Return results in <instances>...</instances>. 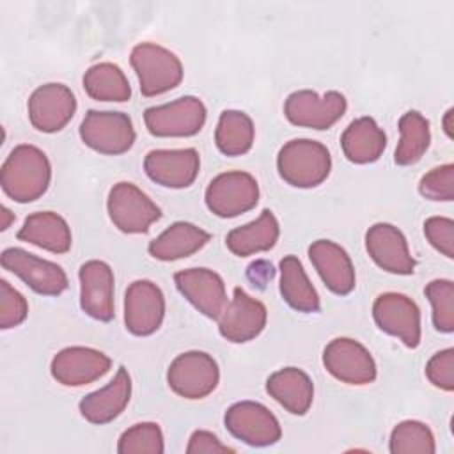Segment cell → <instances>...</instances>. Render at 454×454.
<instances>
[{
  "label": "cell",
  "instance_id": "22",
  "mask_svg": "<svg viewBox=\"0 0 454 454\" xmlns=\"http://www.w3.org/2000/svg\"><path fill=\"white\" fill-rule=\"evenodd\" d=\"M309 259L325 286L335 294H349L355 289V268L348 252L332 239H317L309 247Z\"/></svg>",
  "mask_w": 454,
  "mask_h": 454
},
{
  "label": "cell",
  "instance_id": "7",
  "mask_svg": "<svg viewBox=\"0 0 454 454\" xmlns=\"http://www.w3.org/2000/svg\"><path fill=\"white\" fill-rule=\"evenodd\" d=\"M348 101L344 94L337 90H328L319 96L316 90H294L287 96L284 105V114L287 121L300 128L310 129H328L333 126L346 112Z\"/></svg>",
  "mask_w": 454,
  "mask_h": 454
},
{
  "label": "cell",
  "instance_id": "20",
  "mask_svg": "<svg viewBox=\"0 0 454 454\" xmlns=\"http://www.w3.org/2000/svg\"><path fill=\"white\" fill-rule=\"evenodd\" d=\"M365 248L371 259L385 271L411 275L415 261L410 254L404 234L392 223H374L365 232Z\"/></svg>",
  "mask_w": 454,
  "mask_h": 454
},
{
  "label": "cell",
  "instance_id": "41",
  "mask_svg": "<svg viewBox=\"0 0 454 454\" xmlns=\"http://www.w3.org/2000/svg\"><path fill=\"white\" fill-rule=\"evenodd\" d=\"M452 108H449L447 112H445V117H443V129H445V133H447V137L449 138H452L454 135H452V122H450V119H452Z\"/></svg>",
  "mask_w": 454,
  "mask_h": 454
},
{
  "label": "cell",
  "instance_id": "32",
  "mask_svg": "<svg viewBox=\"0 0 454 454\" xmlns=\"http://www.w3.org/2000/svg\"><path fill=\"white\" fill-rule=\"evenodd\" d=\"M401 140L394 153V161L401 167L415 165L429 147L431 131L429 121L417 110L406 112L399 119Z\"/></svg>",
  "mask_w": 454,
  "mask_h": 454
},
{
  "label": "cell",
  "instance_id": "14",
  "mask_svg": "<svg viewBox=\"0 0 454 454\" xmlns=\"http://www.w3.org/2000/svg\"><path fill=\"white\" fill-rule=\"evenodd\" d=\"M165 316V298L161 289L151 280H135L124 294V325L133 335L154 333Z\"/></svg>",
  "mask_w": 454,
  "mask_h": 454
},
{
  "label": "cell",
  "instance_id": "31",
  "mask_svg": "<svg viewBox=\"0 0 454 454\" xmlns=\"http://www.w3.org/2000/svg\"><path fill=\"white\" fill-rule=\"evenodd\" d=\"M255 137L252 119L241 110H223L220 114L215 142L225 156H241L250 151Z\"/></svg>",
  "mask_w": 454,
  "mask_h": 454
},
{
  "label": "cell",
  "instance_id": "25",
  "mask_svg": "<svg viewBox=\"0 0 454 454\" xmlns=\"http://www.w3.org/2000/svg\"><path fill=\"white\" fill-rule=\"evenodd\" d=\"M18 239L53 254H66L73 241L67 222L53 211H37L28 215L23 227L18 231Z\"/></svg>",
  "mask_w": 454,
  "mask_h": 454
},
{
  "label": "cell",
  "instance_id": "42",
  "mask_svg": "<svg viewBox=\"0 0 454 454\" xmlns=\"http://www.w3.org/2000/svg\"><path fill=\"white\" fill-rule=\"evenodd\" d=\"M0 215H2V227H0V229L5 231V229L11 225V222L14 220V215H12L5 206H2V213H0Z\"/></svg>",
  "mask_w": 454,
  "mask_h": 454
},
{
  "label": "cell",
  "instance_id": "1",
  "mask_svg": "<svg viewBox=\"0 0 454 454\" xmlns=\"http://www.w3.org/2000/svg\"><path fill=\"white\" fill-rule=\"evenodd\" d=\"M51 165L48 156L35 145H16L0 170V184L7 197L16 202L37 200L50 186Z\"/></svg>",
  "mask_w": 454,
  "mask_h": 454
},
{
  "label": "cell",
  "instance_id": "33",
  "mask_svg": "<svg viewBox=\"0 0 454 454\" xmlns=\"http://www.w3.org/2000/svg\"><path fill=\"white\" fill-rule=\"evenodd\" d=\"M392 454H433L436 450L431 429L419 420L399 422L390 433Z\"/></svg>",
  "mask_w": 454,
  "mask_h": 454
},
{
  "label": "cell",
  "instance_id": "5",
  "mask_svg": "<svg viewBox=\"0 0 454 454\" xmlns=\"http://www.w3.org/2000/svg\"><path fill=\"white\" fill-rule=\"evenodd\" d=\"M218 364L204 351L177 355L167 371L168 387L184 399H202L209 395L218 387Z\"/></svg>",
  "mask_w": 454,
  "mask_h": 454
},
{
  "label": "cell",
  "instance_id": "23",
  "mask_svg": "<svg viewBox=\"0 0 454 454\" xmlns=\"http://www.w3.org/2000/svg\"><path fill=\"white\" fill-rule=\"evenodd\" d=\"M131 397V378L126 367H119L115 376L103 388L87 394L80 401V413L90 424H106L117 419Z\"/></svg>",
  "mask_w": 454,
  "mask_h": 454
},
{
  "label": "cell",
  "instance_id": "26",
  "mask_svg": "<svg viewBox=\"0 0 454 454\" xmlns=\"http://www.w3.org/2000/svg\"><path fill=\"white\" fill-rule=\"evenodd\" d=\"M209 239L211 234L204 229L190 222H176L153 239L147 250L158 261H176L199 252Z\"/></svg>",
  "mask_w": 454,
  "mask_h": 454
},
{
  "label": "cell",
  "instance_id": "16",
  "mask_svg": "<svg viewBox=\"0 0 454 454\" xmlns=\"http://www.w3.org/2000/svg\"><path fill=\"white\" fill-rule=\"evenodd\" d=\"M112 367V360L94 348L71 346L60 349L50 365L51 376L64 387L89 385L105 376Z\"/></svg>",
  "mask_w": 454,
  "mask_h": 454
},
{
  "label": "cell",
  "instance_id": "19",
  "mask_svg": "<svg viewBox=\"0 0 454 454\" xmlns=\"http://www.w3.org/2000/svg\"><path fill=\"white\" fill-rule=\"evenodd\" d=\"M200 168L199 153L188 149H154L144 160V170L151 181L165 188L190 186Z\"/></svg>",
  "mask_w": 454,
  "mask_h": 454
},
{
  "label": "cell",
  "instance_id": "38",
  "mask_svg": "<svg viewBox=\"0 0 454 454\" xmlns=\"http://www.w3.org/2000/svg\"><path fill=\"white\" fill-rule=\"evenodd\" d=\"M427 380L447 392L454 390V349L447 348L434 353L426 365Z\"/></svg>",
  "mask_w": 454,
  "mask_h": 454
},
{
  "label": "cell",
  "instance_id": "3",
  "mask_svg": "<svg viewBox=\"0 0 454 454\" xmlns=\"http://www.w3.org/2000/svg\"><path fill=\"white\" fill-rule=\"evenodd\" d=\"M131 67L135 69L144 96L153 98L176 89L183 80L179 57L154 43H140L131 50Z\"/></svg>",
  "mask_w": 454,
  "mask_h": 454
},
{
  "label": "cell",
  "instance_id": "18",
  "mask_svg": "<svg viewBox=\"0 0 454 454\" xmlns=\"http://www.w3.org/2000/svg\"><path fill=\"white\" fill-rule=\"evenodd\" d=\"M179 293L204 316L218 319L227 307V293L222 277L207 268H188L174 275Z\"/></svg>",
  "mask_w": 454,
  "mask_h": 454
},
{
  "label": "cell",
  "instance_id": "30",
  "mask_svg": "<svg viewBox=\"0 0 454 454\" xmlns=\"http://www.w3.org/2000/svg\"><path fill=\"white\" fill-rule=\"evenodd\" d=\"M83 89L96 101H128L131 96L124 71L112 62L90 66L83 74Z\"/></svg>",
  "mask_w": 454,
  "mask_h": 454
},
{
  "label": "cell",
  "instance_id": "12",
  "mask_svg": "<svg viewBox=\"0 0 454 454\" xmlns=\"http://www.w3.org/2000/svg\"><path fill=\"white\" fill-rule=\"evenodd\" d=\"M0 261L7 271L20 277L39 294L57 296L67 289V275L59 264L41 259L23 248H5Z\"/></svg>",
  "mask_w": 454,
  "mask_h": 454
},
{
  "label": "cell",
  "instance_id": "36",
  "mask_svg": "<svg viewBox=\"0 0 454 454\" xmlns=\"http://www.w3.org/2000/svg\"><path fill=\"white\" fill-rule=\"evenodd\" d=\"M419 192L429 200H452L454 199V165H440L420 177Z\"/></svg>",
  "mask_w": 454,
  "mask_h": 454
},
{
  "label": "cell",
  "instance_id": "15",
  "mask_svg": "<svg viewBox=\"0 0 454 454\" xmlns=\"http://www.w3.org/2000/svg\"><path fill=\"white\" fill-rule=\"evenodd\" d=\"M76 112V98L64 83H44L28 99V119L43 133L60 131Z\"/></svg>",
  "mask_w": 454,
  "mask_h": 454
},
{
  "label": "cell",
  "instance_id": "9",
  "mask_svg": "<svg viewBox=\"0 0 454 454\" xmlns=\"http://www.w3.org/2000/svg\"><path fill=\"white\" fill-rule=\"evenodd\" d=\"M206 106L195 96H183L144 112V122L154 137H192L206 122Z\"/></svg>",
  "mask_w": 454,
  "mask_h": 454
},
{
  "label": "cell",
  "instance_id": "13",
  "mask_svg": "<svg viewBox=\"0 0 454 454\" xmlns=\"http://www.w3.org/2000/svg\"><path fill=\"white\" fill-rule=\"evenodd\" d=\"M372 317L381 332L401 339L406 348L420 344V310L406 294H380L372 305Z\"/></svg>",
  "mask_w": 454,
  "mask_h": 454
},
{
  "label": "cell",
  "instance_id": "34",
  "mask_svg": "<svg viewBox=\"0 0 454 454\" xmlns=\"http://www.w3.org/2000/svg\"><path fill=\"white\" fill-rule=\"evenodd\" d=\"M163 433L156 422H140L126 429L117 443L119 454H161Z\"/></svg>",
  "mask_w": 454,
  "mask_h": 454
},
{
  "label": "cell",
  "instance_id": "17",
  "mask_svg": "<svg viewBox=\"0 0 454 454\" xmlns=\"http://www.w3.org/2000/svg\"><path fill=\"white\" fill-rule=\"evenodd\" d=\"M266 319L264 303L247 294L241 287H234L232 300L218 317V330L231 342H248L264 330Z\"/></svg>",
  "mask_w": 454,
  "mask_h": 454
},
{
  "label": "cell",
  "instance_id": "4",
  "mask_svg": "<svg viewBox=\"0 0 454 454\" xmlns=\"http://www.w3.org/2000/svg\"><path fill=\"white\" fill-rule=\"evenodd\" d=\"M106 209L114 225L126 234L147 232L161 216V209L138 186L128 181L110 188Z\"/></svg>",
  "mask_w": 454,
  "mask_h": 454
},
{
  "label": "cell",
  "instance_id": "39",
  "mask_svg": "<svg viewBox=\"0 0 454 454\" xmlns=\"http://www.w3.org/2000/svg\"><path fill=\"white\" fill-rule=\"evenodd\" d=\"M427 241L445 257H454V222L447 216H431L424 222Z\"/></svg>",
  "mask_w": 454,
  "mask_h": 454
},
{
  "label": "cell",
  "instance_id": "35",
  "mask_svg": "<svg viewBox=\"0 0 454 454\" xmlns=\"http://www.w3.org/2000/svg\"><path fill=\"white\" fill-rule=\"evenodd\" d=\"M433 307V325L442 333L454 332V284L449 278L431 280L424 289Z\"/></svg>",
  "mask_w": 454,
  "mask_h": 454
},
{
  "label": "cell",
  "instance_id": "40",
  "mask_svg": "<svg viewBox=\"0 0 454 454\" xmlns=\"http://www.w3.org/2000/svg\"><path fill=\"white\" fill-rule=\"evenodd\" d=\"M188 454H220V452H234L232 447L222 443L216 434L211 431L197 429L192 433L188 445H186Z\"/></svg>",
  "mask_w": 454,
  "mask_h": 454
},
{
  "label": "cell",
  "instance_id": "8",
  "mask_svg": "<svg viewBox=\"0 0 454 454\" xmlns=\"http://www.w3.org/2000/svg\"><path fill=\"white\" fill-rule=\"evenodd\" d=\"M83 144L101 154H122L135 142V128L122 112L89 110L80 124Z\"/></svg>",
  "mask_w": 454,
  "mask_h": 454
},
{
  "label": "cell",
  "instance_id": "2",
  "mask_svg": "<svg viewBox=\"0 0 454 454\" xmlns=\"http://www.w3.org/2000/svg\"><path fill=\"white\" fill-rule=\"evenodd\" d=\"M280 177L296 188L321 184L332 168V156L326 145L312 138H293L282 145L277 156Z\"/></svg>",
  "mask_w": 454,
  "mask_h": 454
},
{
  "label": "cell",
  "instance_id": "29",
  "mask_svg": "<svg viewBox=\"0 0 454 454\" xmlns=\"http://www.w3.org/2000/svg\"><path fill=\"white\" fill-rule=\"evenodd\" d=\"M280 294L298 312H317L321 303L316 287L309 280L300 259L286 255L280 264Z\"/></svg>",
  "mask_w": 454,
  "mask_h": 454
},
{
  "label": "cell",
  "instance_id": "10",
  "mask_svg": "<svg viewBox=\"0 0 454 454\" xmlns=\"http://www.w3.org/2000/svg\"><path fill=\"white\" fill-rule=\"evenodd\" d=\"M227 431L252 447L273 445L280 440L282 429L277 417L261 403L241 401L232 404L223 417Z\"/></svg>",
  "mask_w": 454,
  "mask_h": 454
},
{
  "label": "cell",
  "instance_id": "27",
  "mask_svg": "<svg viewBox=\"0 0 454 454\" xmlns=\"http://www.w3.org/2000/svg\"><path fill=\"white\" fill-rule=\"evenodd\" d=\"M340 147L349 161L360 165L372 163L383 154L387 147V135L372 117H360L351 121L344 129Z\"/></svg>",
  "mask_w": 454,
  "mask_h": 454
},
{
  "label": "cell",
  "instance_id": "21",
  "mask_svg": "<svg viewBox=\"0 0 454 454\" xmlns=\"http://www.w3.org/2000/svg\"><path fill=\"white\" fill-rule=\"evenodd\" d=\"M80 305L98 321L114 319V271L105 261H87L80 266Z\"/></svg>",
  "mask_w": 454,
  "mask_h": 454
},
{
  "label": "cell",
  "instance_id": "6",
  "mask_svg": "<svg viewBox=\"0 0 454 454\" xmlns=\"http://www.w3.org/2000/svg\"><path fill=\"white\" fill-rule=\"evenodd\" d=\"M204 199L213 215L220 218H232L255 207L259 202V184L248 172H223L207 184Z\"/></svg>",
  "mask_w": 454,
  "mask_h": 454
},
{
  "label": "cell",
  "instance_id": "24",
  "mask_svg": "<svg viewBox=\"0 0 454 454\" xmlns=\"http://www.w3.org/2000/svg\"><path fill=\"white\" fill-rule=\"evenodd\" d=\"M266 392L289 413L305 415L314 401V385L298 367H284L266 380Z\"/></svg>",
  "mask_w": 454,
  "mask_h": 454
},
{
  "label": "cell",
  "instance_id": "37",
  "mask_svg": "<svg viewBox=\"0 0 454 454\" xmlns=\"http://www.w3.org/2000/svg\"><path fill=\"white\" fill-rule=\"evenodd\" d=\"M28 303L25 296L16 291L7 280H0V328H14L25 321Z\"/></svg>",
  "mask_w": 454,
  "mask_h": 454
},
{
  "label": "cell",
  "instance_id": "11",
  "mask_svg": "<svg viewBox=\"0 0 454 454\" xmlns=\"http://www.w3.org/2000/svg\"><path fill=\"white\" fill-rule=\"evenodd\" d=\"M325 369L348 385H367L376 380V364L369 349L349 337L330 340L323 351Z\"/></svg>",
  "mask_w": 454,
  "mask_h": 454
},
{
  "label": "cell",
  "instance_id": "28",
  "mask_svg": "<svg viewBox=\"0 0 454 454\" xmlns=\"http://www.w3.org/2000/svg\"><path fill=\"white\" fill-rule=\"evenodd\" d=\"M280 234L278 220L273 211L264 209L254 222L232 229L227 238V248L238 257H248L275 247Z\"/></svg>",
  "mask_w": 454,
  "mask_h": 454
}]
</instances>
